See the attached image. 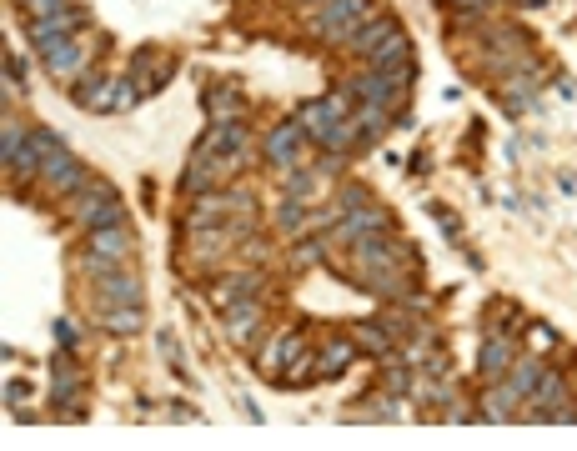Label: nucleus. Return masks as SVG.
Wrapping results in <instances>:
<instances>
[{
  "label": "nucleus",
  "mask_w": 577,
  "mask_h": 451,
  "mask_svg": "<svg viewBox=\"0 0 577 451\" xmlns=\"http://www.w3.org/2000/svg\"><path fill=\"white\" fill-rule=\"evenodd\" d=\"M101 331H111V336H136L141 326H146V316H141V306H101V321H96Z\"/></svg>",
  "instance_id": "9b49d317"
},
{
  "label": "nucleus",
  "mask_w": 577,
  "mask_h": 451,
  "mask_svg": "<svg viewBox=\"0 0 577 451\" xmlns=\"http://www.w3.org/2000/svg\"><path fill=\"white\" fill-rule=\"evenodd\" d=\"M226 311H231V321H226L231 341H251V331L261 326V306H256V301H231Z\"/></svg>",
  "instance_id": "4468645a"
},
{
  "label": "nucleus",
  "mask_w": 577,
  "mask_h": 451,
  "mask_svg": "<svg viewBox=\"0 0 577 451\" xmlns=\"http://www.w3.org/2000/svg\"><path fill=\"white\" fill-rule=\"evenodd\" d=\"M352 101H372V106H387V111H402L407 106V91L387 76V71H377V66H367L362 76H352Z\"/></svg>",
  "instance_id": "39448f33"
},
{
  "label": "nucleus",
  "mask_w": 577,
  "mask_h": 451,
  "mask_svg": "<svg viewBox=\"0 0 577 451\" xmlns=\"http://www.w3.org/2000/svg\"><path fill=\"white\" fill-rule=\"evenodd\" d=\"M302 141H307V126L302 121H281L261 136V156L276 166V171H292V161L302 156Z\"/></svg>",
  "instance_id": "7ed1b4c3"
},
{
  "label": "nucleus",
  "mask_w": 577,
  "mask_h": 451,
  "mask_svg": "<svg viewBox=\"0 0 577 451\" xmlns=\"http://www.w3.org/2000/svg\"><path fill=\"white\" fill-rule=\"evenodd\" d=\"M56 341H61V346H66V351H76V326H71V321H66V316H61V321H56Z\"/></svg>",
  "instance_id": "b1692460"
},
{
  "label": "nucleus",
  "mask_w": 577,
  "mask_h": 451,
  "mask_svg": "<svg viewBox=\"0 0 577 451\" xmlns=\"http://www.w3.org/2000/svg\"><path fill=\"white\" fill-rule=\"evenodd\" d=\"M337 206H342V211H362V206H367V191H362V186H342V191H337Z\"/></svg>",
  "instance_id": "4be33fe9"
},
{
  "label": "nucleus",
  "mask_w": 577,
  "mask_h": 451,
  "mask_svg": "<svg viewBox=\"0 0 577 451\" xmlns=\"http://www.w3.org/2000/svg\"><path fill=\"white\" fill-rule=\"evenodd\" d=\"M377 226H387V211H377V206H362V211H347V221L342 226H332V236H327V246H357L362 236H372Z\"/></svg>",
  "instance_id": "6e6552de"
},
{
  "label": "nucleus",
  "mask_w": 577,
  "mask_h": 451,
  "mask_svg": "<svg viewBox=\"0 0 577 451\" xmlns=\"http://www.w3.org/2000/svg\"><path fill=\"white\" fill-rule=\"evenodd\" d=\"M51 396H56V401H76V396H81V371H76L71 351H61V356H56V381H51Z\"/></svg>",
  "instance_id": "2eb2a0df"
},
{
  "label": "nucleus",
  "mask_w": 577,
  "mask_h": 451,
  "mask_svg": "<svg viewBox=\"0 0 577 451\" xmlns=\"http://www.w3.org/2000/svg\"><path fill=\"white\" fill-rule=\"evenodd\" d=\"M457 6H467V11H487L492 0H457Z\"/></svg>",
  "instance_id": "a878e982"
},
{
  "label": "nucleus",
  "mask_w": 577,
  "mask_h": 451,
  "mask_svg": "<svg viewBox=\"0 0 577 451\" xmlns=\"http://www.w3.org/2000/svg\"><path fill=\"white\" fill-rule=\"evenodd\" d=\"M71 216L86 226V231H106V226H126V206H121V196L111 191V186H86V191H76L71 196Z\"/></svg>",
  "instance_id": "f03ea898"
},
{
  "label": "nucleus",
  "mask_w": 577,
  "mask_h": 451,
  "mask_svg": "<svg viewBox=\"0 0 577 451\" xmlns=\"http://www.w3.org/2000/svg\"><path fill=\"white\" fill-rule=\"evenodd\" d=\"M367 16H372V0H322V11L312 16V31L327 46H347Z\"/></svg>",
  "instance_id": "f257e3e1"
},
{
  "label": "nucleus",
  "mask_w": 577,
  "mask_h": 451,
  "mask_svg": "<svg viewBox=\"0 0 577 451\" xmlns=\"http://www.w3.org/2000/svg\"><path fill=\"white\" fill-rule=\"evenodd\" d=\"M517 6H527V11H537V6H547V0H517Z\"/></svg>",
  "instance_id": "bb28decb"
},
{
  "label": "nucleus",
  "mask_w": 577,
  "mask_h": 451,
  "mask_svg": "<svg viewBox=\"0 0 577 451\" xmlns=\"http://www.w3.org/2000/svg\"><path fill=\"white\" fill-rule=\"evenodd\" d=\"M41 61H46L51 76H71V71H81V61H86V41H66V46L46 51Z\"/></svg>",
  "instance_id": "f8f14e48"
},
{
  "label": "nucleus",
  "mask_w": 577,
  "mask_h": 451,
  "mask_svg": "<svg viewBox=\"0 0 577 451\" xmlns=\"http://www.w3.org/2000/svg\"><path fill=\"white\" fill-rule=\"evenodd\" d=\"M261 291V276H251V271H241V276H231L221 291H216V306H231V301H246V296H256Z\"/></svg>",
  "instance_id": "dca6fc26"
},
{
  "label": "nucleus",
  "mask_w": 577,
  "mask_h": 451,
  "mask_svg": "<svg viewBox=\"0 0 577 451\" xmlns=\"http://www.w3.org/2000/svg\"><path fill=\"white\" fill-rule=\"evenodd\" d=\"M96 296H101V306H141L146 286H141V276H131L126 266H116V271L96 276Z\"/></svg>",
  "instance_id": "423d86ee"
},
{
  "label": "nucleus",
  "mask_w": 577,
  "mask_h": 451,
  "mask_svg": "<svg viewBox=\"0 0 577 451\" xmlns=\"http://www.w3.org/2000/svg\"><path fill=\"white\" fill-rule=\"evenodd\" d=\"M512 361H517V346H512V336H487L482 341V356H477V376L482 381H502L507 371H512Z\"/></svg>",
  "instance_id": "9d476101"
},
{
  "label": "nucleus",
  "mask_w": 577,
  "mask_h": 451,
  "mask_svg": "<svg viewBox=\"0 0 577 451\" xmlns=\"http://www.w3.org/2000/svg\"><path fill=\"white\" fill-rule=\"evenodd\" d=\"M86 251H91V256H106V261H116V266H126L131 251H136V241H131L126 226H106V231H86Z\"/></svg>",
  "instance_id": "1a4fd4ad"
},
{
  "label": "nucleus",
  "mask_w": 577,
  "mask_h": 451,
  "mask_svg": "<svg viewBox=\"0 0 577 451\" xmlns=\"http://www.w3.org/2000/svg\"><path fill=\"white\" fill-rule=\"evenodd\" d=\"M352 351H357V341H352V336H342V341H332V346L322 351V366H317L312 376H332V371H342V366L352 361Z\"/></svg>",
  "instance_id": "f3484780"
},
{
  "label": "nucleus",
  "mask_w": 577,
  "mask_h": 451,
  "mask_svg": "<svg viewBox=\"0 0 577 451\" xmlns=\"http://www.w3.org/2000/svg\"><path fill=\"white\" fill-rule=\"evenodd\" d=\"M26 396H31V386H26V381H11V386H6V401H11V406H16V401H26Z\"/></svg>",
  "instance_id": "393cba45"
},
{
  "label": "nucleus",
  "mask_w": 577,
  "mask_h": 451,
  "mask_svg": "<svg viewBox=\"0 0 577 451\" xmlns=\"http://www.w3.org/2000/svg\"><path fill=\"white\" fill-rule=\"evenodd\" d=\"M26 141H31V136H26V131H21V126H16V121L6 116V126H0V161L11 166V161H16L21 151H26Z\"/></svg>",
  "instance_id": "a211bd4d"
},
{
  "label": "nucleus",
  "mask_w": 577,
  "mask_h": 451,
  "mask_svg": "<svg viewBox=\"0 0 577 451\" xmlns=\"http://www.w3.org/2000/svg\"><path fill=\"white\" fill-rule=\"evenodd\" d=\"M352 341H357L362 351H372V356H392V336H387L382 326H357Z\"/></svg>",
  "instance_id": "6ab92c4d"
},
{
  "label": "nucleus",
  "mask_w": 577,
  "mask_h": 451,
  "mask_svg": "<svg viewBox=\"0 0 577 451\" xmlns=\"http://www.w3.org/2000/svg\"><path fill=\"white\" fill-rule=\"evenodd\" d=\"M276 221H281L286 231H302V221H307V211H302V201H297V196H286V201L276 206Z\"/></svg>",
  "instance_id": "412c9836"
},
{
  "label": "nucleus",
  "mask_w": 577,
  "mask_h": 451,
  "mask_svg": "<svg viewBox=\"0 0 577 451\" xmlns=\"http://www.w3.org/2000/svg\"><path fill=\"white\" fill-rule=\"evenodd\" d=\"M81 26H86V16H81L76 6H71V11H56V16H31V41H36V51L46 56V51L76 41Z\"/></svg>",
  "instance_id": "20e7f679"
},
{
  "label": "nucleus",
  "mask_w": 577,
  "mask_h": 451,
  "mask_svg": "<svg viewBox=\"0 0 577 451\" xmlns=\"http://www.w3.org/2000/svg\"><path fill=\"white\" fill-rule=\"evenodd\" d=\"M542 371H547L542 361H532V356H517V361H512V386H517L522 396H532V386H537V376H542Z\"/></svg>",
  "instance_id": "aec40b11"
},
{
  "label": "nucleus",
  "mask_w": 577,
  "mask_h": 451,
  "mask_svg": "<svg viewBox=\"0 0 577 451\" xmlns=\"http://www.w3.org/2000/svg\"><path fill=\"white\" fill-rule=\"evenodd\" d=\"M226 211H231V196H221V191H206V196H201V206L186 216V231H206V226H211V221H221Z\"/></svg>",
  "instance_id": "ddd939ff"
},
{
  "label": "nucleus",
  "mask_w": 577,
  "mask_h": 451,
  "mask_svg": "<svg viewBox=\"0 0 577 451\" xmlns=\"http://www.w3.org/2000/svg\"><path fill=\"white\" fill-rule=\"evenodd\" d=\"M402 26H397V16H367L362 26H357V36L347 41V51L357 56V61H372L377 51H382V41H392Z\"/></svg>",
  "instance_id": "0eeeda50"
},
{
  "label": "nucleus",
  "mask_w": 577,
  "mask_h": 451,
  "mask_svg": "<svg viewBox=\"0 0 577 451\" xmlns=\"http://www.w3.org/2000/svg\"><path fill=\"white\" fill-rule=\"evenodd\" d=\"M31 16H56V11H71V0H26Z\"/></svg>",
  "instance_id": "5701e85b"
}]
</instances>
